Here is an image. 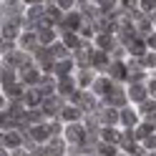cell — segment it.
<instances>
[{
	"label": "cell",
	"mask_w": 156,
	"mask_h": 156,
	"mask_svg": "<svg viewBox=\"0 0 156 156\" xmlns=\"http://www.w3.org/2000/svg\"><path fill=\"white\" fill-rule=\"evenodd\" d=\"M30 133H33V139H38V141H43L45 136H48V129H43V126H35V129H33Z\"/></svg>",
	"instance_id": "1"
},
{
	"label": "cell",
	"mask_w": 156,
	"mask_h": 156,
	"mask_svg": "<svg viewBox=\"0 0 156 156\" xmlns=\"http://www.w3.org/2000/svg\"><path fill=\"white\" fill-rule=\"evenodd\" d=\"M5 144L8 146H18V144H20V136H18V133H5Z\"/></svg>",
	"instance_id": "2"
},
{
	"label": "cell",
	"mask_w": 156,
	"mask_h": 156,
	"mask_svg": "<svg viewBox=\"0 0 156 156\" xmlns=\"http://www.w3.org/2000/svg\"><path fill=\"white\" fill-rule=\"evenodd\" d=\"M63 28H68V30L78 28V15H68V18H66V25H63Z\"/></svg>",
	"instance_id": "3"
},
{
	"label": "cell",
	"mask_w": 156,
	"mask_h": 156,
	"mask_svg": "<svg viewBox=\"0 0 156 156\" xmlns=\"http://www.w3.org/2000/svg\"><path fill=\"white\" fill-rule=\"evenodd\" d=\"M71 66H73L71 61H63V63H58V68H55V71H58V73H61V76H66L68 71H71Z\"/></svg>",
	"instance_id": "4"
},
{
	"label": "cell",
	"mask_w": 156,
	"mask_h": 156,
	"mask_svg": "<svg viewBox=\"0 0 156 156\" xmlns=\"http://www.w3.org/2000/svg\"><path fill=\"white\" fill-rule=\"evenodd\" d=\"M96 91H98V93H108L111 91V83L108 81H98V83H96Z\"/></svg>",
	"instance_id": "5"
},
{
	"label": "cell",
	"mask_w": 156,
	"mask_h": 156,
	"mask_svg": "<svg viewBox=\"0 0 156 156\" xmlns=\"http://www.w3.org/2000/svg\"><path fill=\"white\" fill-rule=\"evenodd\" d=\"M93 63L98 66V68H106V66H103V63H106V53H96V55H93Z\"/></svg>",
	"instance_id": "6"
},
{
	"label": "cell",
	"mask_w": 156,
	"mask_h": 156,
	"mask_svg": "<svg viewBox=\"0 0 156 156\" xmlns=\"http://www.w3.org/2000/svg\"><path fill=\"white\" fill-rule=\"evenodd\" d=\"M66 45H68V48H78V41H76V35L66 33Z\"/></svg>",
	"instance_id": "7"
},
{
	"label": "cell",
	"mask_w": 156,
	"mask_h": 156,
	"mask_svg": "<svg viewBox=\"0 0 156 156\" xmlns=\"http://www.w3.org/2000/svg\"><path fill=\"white\" fill-rule=\"evenodd\" d=\"M78 136H81V129H78V126H71V129H68V139H78Z\"/></svg>",
	"instance_id": "8"
},
{
	"label": "cell",
	"mask_w": 156,
	"mask_h": 156,
	"mask_svg": "<svg viewBox=\"0 0 156 156\" xmlns=\"http://www.w3.org/2000/svg\"><path fill=\"white\" fill-rule=\"evenodd\" d=\"M131 98H144V88L141 86H133L131 88Z\"/></svg>",
	"instance_id": "9"
},
{
	"label": "cell",
	"mask_w": 156,
	"mask_h": 156,
	"mask_svg": "<svg viewBox=\"0 0 156 156\" xmlns=\"http://www.w3.org/2000/svg\"><path fill=\"white\" fill-rule=\"evenodd\" d=\"M71 91H73V83H71V81L66 78V81L61 83V93H71Z\"/></svg>",
	"instance_id": "10"
},
{
	"label": "cell",
	"mask_w": 156,
	"mask_h": 156,
	"mask_svg": "<svg viewBox=\"0 0 156 156\" xmlns=\"http://www.w3.org/2000/svg\"><path fill=\"white\" fill-rule=\"evenodd\" d=\"M63 116H66L68 121H73V119H78V111H76V108H66V111H63Z\"/></svg>",
	"instance_id": "11"
},
{
	"label": "cell",
	"mask_w": 156,
	"mask_h": 156,
	"mask_svg": "<svg viewBox=\"0 0 156 156\" xmlns=\"http://www.w3.org/2000/svg\"><path fill=\"white\" fill-rule=\"evenodd\" d=\"M25 101L30 103V106H35L38 101H41V96H38V93H28V96H25Z\"/></svg>",
	"instance_id": "12"
},
{
	"label": "cell",
	"mask_w": 156,
	"mask_h": 156,
	"mask_svg": "<svg viewBox=\"0 0 156 156\" xmlns=\"http://www.w3.org/2000/svg\"><path fill=\"white\" fill-rule=\"evenodd\" d=\"M103 139H106V141H116V139H119V136H116V131L106 129V131H103Z\"/></svg>",
	"instance_id": "13"
},
{
	"label": "cell",
	"mask_w": 156,
	"mask_h": 156,
	"mask_svg": "<svg viewBox=\"0 0 156 156\" xmlns=\"http://www.w3.org/2000/svg\"><path fill=\"white\" fill-rule=\"evenodd\" d=\"M98 45L103 48V51H108V48H111V41H108L106 35H101V38H98Z\"/></svg>",
	"instance_id": "14"
},
{
	"label": "cell",
	"mask_w": 156,
	"mask_h": 156,
	"mask_svg": "<svg viewBox=\"0 0 156 156\" xmlns=\"http://www.w3.org/2000/svg\"><path fill=\"white\" fill-rule=\"evenodd\" d=\"M25 81H28V83H35V81H38V73H35V71H25Z\"/></svg>",
	"instance_id": "15"
},
{
	"label": "cell",
	"mask_w": 156,
	"mask_h": 156,
	"mask_svg": "<svg viewBox=\"0 0 156 156\" xmlns=\"http://www.w3.org/2000/svg\"><path fill=\"white\" fill-rule=\"evenodd\" d=\"M41 41H43V43H51V41H53V33H51V30H43V33H41Z\"/></svg>",
	"instance_id": "16"
},
{
	"label": "cell",
	"mask_w": 156,
	"mask_h": 156,
	"mask_svg": "<svg viewBox=\"0 0 156 156\" xmlns=\"http://www.w3.org/2000/svg\"><path fill=\"white\" fill-rule=\"evenodd\" d=\"M111 101H113V103H121V101H123V93H121V91H113V93H111Z\"/></svg>",
	"instance_id": "17"
},
{
	"label": "cell",
	"mask_w": 156,
	"mask_h": 156,
	"mask_svg": "<svg viewBox=\"0 0 156 156\" xmlns=\"http://www.w3.org/2000/svg\"><path fill=\"white\" fill-rule=\"evenodd\" d=\"M151 133V126L149 123H146V126H141V129H139V136H141V139H144V136H149Z\"/></svg>",
	"instance_id": "18"
},
{
	"label": "cell",
	"mask_w": 156,
	"mask_h": 156,
	"mask_svg": "<svg viewBox=\"0 0 156 156\" xmlns=\"http://www.w3.org/2000/svg\"><path fill=\"white\" fill-rule=\"evenodd\" d=\"M131 51H133L136 55H139V53H144V43H133V45H131Z\"/></svg>",
	"instance_id": "19"
},
{
	"label": "cell",
	"mask_w": 156,
	"mask_h": 156,
	"mask_svg": "<svg viewBox=\"0 0 156 156\" xmlns=\"http://www.w3.org/2000/svg\"><path fill=\"white\" fill-rule=\"evenodd\" d=\"M121 119H123L126 123H133V113H131V111H123V116H121Z\"/></svg>",
	"instance_id": "20"
},
{
	"label": "cell",
	"mask_w": 156,
	"mask_h": 156,
	"mask_svg": "<svg viewBox=\"0 0 156 156\" xmlns=\"http://www.w3.org/2000/svg\"><path fill=\"white\" fill-rule=\"evenodd\" d=\"M48 18H51V20H58V18H61V13H58L55 8H51V10H48Z\"/></svg>",
	"instance_id": "21"
},
{
	"label": "cell",
	"mask_w": 156,
	"mask_h": 156,
	"mask_svg": "<svg viewBox=\"0 0 156 156\" xmlns=\"http://www.w3.org/2000/svg\"><path fill=\"white\" fill-rule=\"evenodd\" d=\"M101 154L103 156H113V146H101Z\"/></svg>",
	"instance_id": "22"
},
{
	"label": "cell",
	"mask_w": 156,
	"mask_h": 156,
	"mask_svg": "<svg viewBox=\"0 0 156 156\" xmlns=\"http://www.w3.org/2000/svg\"><path fill=\"white\" fill-rule=\"evenodd\" d=\"M111 71H113V76H123V68H121V63H116V66L111 68Z\"/></svg>",
	"instance_id": "23"
},
{
	"label": "cell",
	"mask_w": 156,
	"mask_h": 156,
	"mask_svg": "<svg viewBox=\"0 0 156 156\" xmlns=\"http://www.w3.org/2000/svg\"><path fill=\"white\" fill-rule=\"evenodd\" d=\"M10 81H13V73H10V71H5V73H3V83L10 86Z\"/></svg>",
	"instance_id": "24"
},
{
	"label": "cell",
	"mask_w": 156,
	"mask_h": 156,
	"mask_svg": "<svg viewBox=\"0 0 156 156\" xmlns=\"http://www.w3.org/2000/svg\"><path fill=\"white\" fill-rule=\"evenodd\" d=\"M106 121L113 123V121H116V111H106Z\"/></svg>",
	"instance_id": "25"
},
{
	"label": "cell",
	"mask_w": 156,
	"mask_h": 156,
	"mask_svg": "<svg viewBox=\"0 0 156 156\" xmlns=\"http://www.w3.org/2000/svg\"><path fill=\"white\" fill-rule=\"evenodd\" d=\"M51 154H53V156H58V154H61V144H58V141L51 146Z\"/></svg>",
	"instance_id": "26"
},
{
	"label": "cell",
	"mask_w": 156,
	"mask_h": 156,
	"mask_svg": "<svg viewBox=\"0 0 156 156\" xmlns=\"http://www.w3.org/2000/svg\"><path fill=\"white\" fill-rule=\"evenodd\" d=\"M8 93H10V96H18V93H20V88H18V86H8Z\"/></svg>",
	"instance_id": "27"
},
{
	"label": "cell",
	"mask_w": 156,
	"mask_h": 156,
	"mask_svg": "<svg viewBox=\"0 0 156 156\" xmlns=\"http://www.w3.org/2000/svg\"><path fill=\"white\" fill-rule=\"evenodd\" d=\"M154 106H156V103H151V101H146V103H144V111H154Z\"/></svg>",
	"instance_id": "28"
},
{
	"label": "cell",
	"mask_w": 156,
	"mask_h": 156,
	"mask_svg": "<svg viewBox=\"0 0 156 156\" xmlns=\"http://www.w3.org/2000/svg\"><path fill=\"white\" fill-rule=\"evenodd\" d=\"M146 63H149V66H156V55H149V58H146Z\"/></svg>",
	"instance_id": "29"
},
{
	"label": "cell",
	"mask_w": 156,
	"mask_h": 156,
	"mask_svg": "<svg viewBox=\"0 0 156 156\" xmlns=\"http://www.w3.org/2000/svg\"><path fill=\"white\" fill-rule=\"evenodd\" d=\"M146 144H149L151 149H156V139H149V141H146Z\"/></svg>",
	"instance_id": "30"
},
{
	"label": "cell",
	"mask_w": 156,
	"mask_h": 156,
	"mask_svg": "<svg viewBox=\"0 0 156 156\" xmlns=\"http://www.w3.org/2000/svg\"><path fill=\"white\" fill-rule=\"evenodd\" d=\"M151 93H156V81H154V83H151Z\"/></svg>",
	"instance_id": "31"
},
{
	"label": "cell",
	"mask_w": 156,
	"mask_h": 156,
	"mask_svg": "<svg viewBox=\"0 0 156 156\" xmlns=\"http://www.w3.org/2000/svg\"><path fill=\"white\" fill-rule=\"evenodd\" d=\"M154 156H156V154H154Z\"/></svg>",
	"instance_id": "32"
}]
</instances>
